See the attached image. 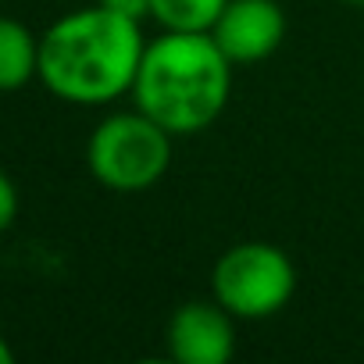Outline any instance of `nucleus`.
<instances>
[{"label": "nucleus", "instance_id": "nucleus-11", "mask_svg": "<svg viewBox=\"0 0 364 364\" xmlns=\"http://www.w3.org/2000/svg\"><path fill=\"white\" fill-rule=\"evenodd\" d=\"M11 360H15V350H11V343L4 336H0V364H11Z\"/></svg>", "mask_w": 364, "mask_h": 364}, {"label": "nucleus", "instance_id": "nucleus-2", "mask_svg": "<svg viewBox=\"0 0 364 364\" xmlns=\"http://www.w3.org/2000/svg\"><path fill=\"white\" fill-rule=\"evenodd\" d=\"M232 93V61L211 33H164L143 47L132 100L171 136L204 132Z\"/></svg>", "mask_w": 364, "mask_h": 364}, {"label": "nucleus", "instance_id": "nucleus-7", "mask_svg": "<svg viewBox=\"0 0 364 364\" xmlns=\"http://www.w3.org/2000/svg\"><path fill=\"white\" fill-rule=\"evenodd\" d=\"M33 79H40V36L26 22L0 15V93H18Z\"/></svg>", "mask_w": 364, "mask_h": 364}, {"label": "nucleus", "instance_id": "nucleus-5", "mask_svg": "<svg viewBox=\"0 0 364 364\" xmlns=\"http://www.w3.org/2000/svg\"><path fill=\"white\" fill-rule=\"evenodd\" d=\"M236 318L211 300H186L164 328L168 353L178 364H229L236 353Z\"/></svg>", "mask_w": 364, "mask_h": 364}, {"label": "nucleus", "instance_id": "nucleus-4", "mask_svg": "<svg viewBox=\"0 0 364 364\" xmlns=\"http://www.w3.org/2000/svg\"><path fill=\"white\" fill-rule=\"evenodd\" d=\"M296 293V268L289 254L275 243L247 240L229 247L211 272V296L247 321L279 314Z\"/></svg>", "mask_w": 364, "mask_h": 364}, {"label": "nucleus", "instance_id": "nucleus-9", "mask_svg": "<svg viewBox=\"0 0 364 364\" xmlns=\"http://www.w3.org/2000/svg\"><path fill=\"white\" fill-rule=\"evenodd\" d=\"M18 218V186L15 178L0 168V232H8Z\"/></svg>", "mask_w": 364, "mask_h": 364}, {"label": "nucleus", "instance_id": "nucleus-3", "mask_svg": "<svg viewBox=\"0 0 364 364\" xmlns=\"http://www.w3.org/2000/svg\"><path fill=\"white\" fill-rule=\"evenodd\" d=\"M90 175L111 193H143L164 178L171 164V132L146 111L107 114L86 143Z\"/></svg>", "mask_w": 364, "mask_h": 364}, {"label": "nucleus", "instance_id": "nucleus-8", "mask_svg": "<svg viewBox=\"0 0 364 364\" xmlns=\"http://www.w3.org/2000/svg\"><path fill=\"white\" fill-rule=\"evenodd\" d=\"M229 0H150V18L164 33H211Z\"/></svg>", "mask_w": 364, "mask_h": 364}, {"label": "nucleus", "instance_id": "nucleus-1", "mask_svg": "<svg viewBox=\"0 0 364 364\" xmlns=\"http://www.w3.org/2000/svg\"><path fill=\"white\" fill-rule=\"evenodd\" d=\"M143 47L136 18L104 4L68 11L40 36V82L65 104H111L132 93Z\"/></svg>", "mask_w": 364, "mask_h": 364}, {"label": "nucleus", "instance_id": "nucleus-12", "mask_svg": "<svg viewBox=\"0 0 364 364\" xmlns=\"http://www.w3.org/2000/svg\"><path fill=\"white\" fill-rule=\"evenodd\" d=\"M346 4H364V0H346Z\"/></svg>", "mask_w": 364, "mask_h": 364}, {"label": "nucleus", "instance_id": "nucleus-6", "mask_svg": "<svg viewBox=\"0 0 364 364\" xmlns=\"http://www.w3.org/2000/svg\"><path fill=\"white\" fill-rule=\"evenodd\" d=\"M215 43L232 65L268 61L286 36V11L279 0H229L211 26Z\"/></svg>", "mask_w": 364, "mask_h": 364}, {"label": "nucleus", "instance_id": "nucleus-10", "mask_svg": "<svg viewBox=\"0 0 364 364\" xmlns=\"http://www.w3.org/2000/svg\"><path fill=\"white\" fill-rule=\"evenodd\" d=\"M97 4H104V8L125 15V18H136V22L150 18V0H97Z\"/></svg>", "mask_w": 364, "mask_h": 364}]
</instances>
